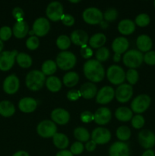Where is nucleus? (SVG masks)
<instances>
[{"label":"nucleus","instance_id":"1","mask_svg":"<svg viewBox=\"0 0 155 156\" xmlns=\"http://www.w3.org/2000/svg\"><path fill=\"white\" fill-rule=\"evenodd\" d=\"M84 73L88 79L93 82H100L103 79L105 71L103 66L96 59H89L84 65Z\"/></svg>","mask_w":155,"mask_h":156},{"label":"nucleus","instance_id":"2","mask_svg":"<svg viewBox=\"0 0 155 156\" xmlns=\"http://www.w3.org/2000/svg\"><path fill=\"white\" fill-rule=\"evenodd\" d=\"M46 76L39 70H32L26 76L25 83L27 88L31 91H38L43 86Z\"/></svg>","mask_w":155,"mask_h":156},{"label":"nucleus","instance_id":"3","mask_svg":"<svg viewBox=\"0 0 155 156\" xmlns=\"http://www.w3.org/2000/svg\"><path fill=\"white\" fill-rule=\"evenodd\" d=\"M144 61V55L141 51L137 50H131L126 52L123 56V62L130 69L139 67Z\"/></svg>","mask_w":155,"mask_h":156},{"label":"nucleus","instance_id":"4","mask_svg":"<svg viewBox=\"0 0 155 156\" xmlns=\"http://www.w3.org/2000/svg\"><path fill=\"white\" fill-rule=\"evenodd\" d=\"M76 56L69 51H62L56 57V65L62 70H69L76 64Z\"/></svg>","mask_w":155,"mask_h":156},{"label":"nucleus","instance_id":"5","mask_svg":"<svg viewBox=\"0 0 155 156\" xmlns=\"http://www.w3.org/2000/svg\"><path fill=\"white\" fill-rule=\"evenodd\" d=\"M107 79L114 85H122L126 79V73L119 66L112 65L109 67L106 73Z\"/></svg>","mask_w":155,"mask_h":156},{"label":"nucleus","instance_id":"6","mask_svg":"<svg viewBox=\"0 0 155 156\" xmlns=\"http://www.w3.org/2000/svg\"><path fill=\"white\" fill-rule=\"evenodd\" d=\"M150 98L147 94H140L133 99L131 108L133 112L136 114H141L147 110L150 105Z\"/></svg>","mask_w":155,"mask_h":156},{"label":"nucleus","instance_id":"7","mask_svg":"<svg viewBox=\"0 0 155 156\" xmlns=\"http://www.w3.org/2000/svg\"><path fill=\"white\" fill-rule=\"evenodd\" d=\"M84 21L89 24H98L103 21V15L100 9L94 7L88 8L83 12Z\"/></svg>","mask_w":155,"mask_h":156},{"label":"nucleus","instance_id":"8","mask_svg":"<svg viewBox=\"0 0 155 156\" xmlns=\"http://www.w3.org/2000/svg\"><path fill=\"white\" fill-rule=\"evenodd\" d=\"M18 54L16 50L12 51H2L0 53V70L8 71L11 69L15 63L17 55Z\"/></svg>","mask_w":155,"mask_h":156},{"label":"nucleus","instance_id":"9","mask_svg":"<svg viewBox=\"0 0 155 156\" xmlns=\"http://www.w3.org/2000/svg\"><path fill=\"white\" fill-rule=\"evenodd\" d=\"M37 133L43 138L53 137L57 131V127L54 122L51 120H43L38 124L36 127Z\"/></svg>","mask_w":155,"mask_h":156},{"label":"nucleus","instance_id":"10","mask_svg":"<svg viewBox=\"0 0 155 156\" xmlns=\"http://www.w3.org/2000/svg\"><path fill=\"white\" fill-rule=\"evenodd\" d=\"M47 18L53 21L61 20L63 13V6L59 2H52L48 5L46 11Z\"/></svg>","mask_w":155,"mask_h":156},{"label":"nucleus","instance_id":"11","mask_svg":"<svg viewBox=\"0 0 155 156\" xmlns=\"http://www.w3.org/2000/svg\"><path fill=\"white\" fill-rule=\"evenodd\" d=\"M132 95H133V88L129 84H122L115 91V98L121 103H126L129 101Z\"/></svg>","mask_w":155,"mask_h":156},{"label":"nucleus","instance_id":"12","mask_svg":"<svg viewBox=\"0 0 155 156\" xmlns=\"http://www.w3.org/2000/svg\"><path fill=\"white\" fill-rule=\"evenodd\" d=\"M138 143L146 149H151L155 146V134L148 129L141 130L138 134Z\"/></svg>","mask_w":155,"mask_h":156},{"label":"nucleus","instance_id":"13","mask_svg":"<svg viewBox=\"0 0 155 156\" xmlns=\"http://www.w3.org/2000/svg\"><path fill=\"white\" fill-rule=\"evenodd\" d=\"M91 139L96 144H106L111 139V133L106 128L97 127L93 130Z\"/></svg>","mask_w":155,"mask_h":156},{"label":"nucleus","instance_id":"14","mask_svg":"<svg viewBox=\"0 0 155 156\" xmlns=\"http://www.w3.org/2000/svg\"><path fill=\"white\" fill-rule=\"evenodd\" d=\"M50 29V24L47 18H39L33 22V31L34 34L38 37H43L49 32Z\"/></svg>","mask_w":155,"mask_h":156},{"label":"nucleus","instance_id":"15","mask_svg":"<svg viewBox=\"0 0 155 156\" xmlns=\"http://www.w3.org/2000/svg\"><path fill=\"white\" fill-rule=\"evenodd\" d=\"M115 96L114 89L110 86H104L97 92L96 101L100 105H106L113 99Z\"/></svg>","mask_w":155,"mask_h":156},{"label":"nucleus","instance_id":"16","mask_svg":"<svg viewBox=\"0 0 155 156\" xmlns=\"http://www.w3.org/2000/svg\"><path fill=\"white\" fill-rule=\"evenodd\" d=\"M19 79L15 75L12 74L7 76L3 82V90L9 94H13L18 91L19 88Z\"/></svg>","mask_w":155,"mask_h":156},{"label":"nucleus","instance_id":"17","mask_svg":"<svg viewBox=\"0 0 155 156\" xmlns=\"http://www.w3.org/2000/svg\"><path fill=\"white\" fill-rule=\"evenodd\" d=\"M109 156H130V149L123 142H115L109 149Z\"/></svg>","mask_w":155,"mask_h":156},{"label":"nucleus","instance_id":"18","mask_svg":"<svg viewBox=\"0 0 155 156\" xmlns=\"http://www.w3.org/2000/svg\"><path fill=\"white\" fill-rule=\"evenodd\" d=\"M51 118L53 122L59 125L66 124L70 120L69 113L62 108H56L51 113Z\"/></svg>","mask_w":155,"mask_h":156},{"label":"nucleus","instance_id":"19","mask_svg":"<svg viewBox=\"0 0 155 156\" xmlns=\"http://www.w3.org/2000/svg\"><path fill=\"white\" fill-rule=\"evenodd\" d=\"M112 117V113L107 108H100L94 114V121L99 125H105L109 123Z\"/></svg>","mask_w":155,"mask_h":156},{"label":"nucleus","instance_id":"20","mask_svg":"<svg viewBox=\"0 0 155 156\" xmlns=\"http://www.w3.org/2000/svg\"><path fill=\"white\" fill-rule=\"evenodd\" d=\"M37 102L32 98H24L21 99L18 103V108L20 111L24 113H31L36 110Z\"/></svg>","mask_w":155,"mask_h":156},{"label":"nucleus","instance_id":"21","mask_svg":"<svg viewBox=\"0 0 155 156\" xmlns=\"http://www.w3.org/2000/svg\"><path fill=\"white\" fill-rule=\"evenodd\" d=\"M71 41L78 46H84L88 42V35L83 30H74L71 34Z\"/></svg>","mask_w":155,"mask_h":156},{"label":"nucleus","instance_id":"22","mask_svg":"<svg viewBox=\"0 0 155 156\" xmlns=\"http://www.w3.org/2000/svg\"><path fill=\"white\" fill-rule=\"evenodd\" d=\"M81 95L85 99H91L97 94V88L94 84L91 82H86L81 86L80 90Z\"/></svg>","mask_w":155,"mask_h":156},{"label":"nucleus","instance_id":"23","mask_svg":"<svg viewBox=\"0 0 155 156\" xmlns=\"http://www.w3.org/2000/svg\"><path fill=\"white\" fill-rule=\"evenodd\" d=\"M136 45L139 51L147 53V52L150 51V49L152 48L153 43H152V40L150 39L148 35L141 34L137 38Z\"/></svg>","mask_w":155,"mask_h":156},{"label":"nucleus","instance_id":"24","mask_svg":"<svg viewBox=\"0 0 155 156\" xmlns=\"http://www.w3.org/2000/svg\"><path fill=\"white\" fill-rule=\"evenodd\" d=\"M129 46V41L126 37H116L113 41L112 44V49L115 53L122 54L127 50Z\"/></svg>","mask_w":155,"mask_h":156},{"label":"nucleus","instance_id":"25","mask_svg":"<svg viewBox=\"0 0 155 156\" xmlns=\"http://www.w3.org/2000/svg\"><path fill=\"white\" fill-rule=\"evenodd\" d=\"M29 32L28 24L26 21H16L14 24L12 33L14 34L15 37L17 38H24Z\"/></svg>","mask_w":155,"mask_h":156},{"label":"nucleus","instance_id":"26","mask_svg":"<svg viewBox=\"0 0 155 156\" xmlns=\"http://www.w3.org/2000/svg\"><path fill=\"white\" fill-rule=\"evenodd\" d=\"M118 30L122 34L129 35L133 33L135 30V24L132 20L123 19L119 23Z\"/></svg>","mask_w":155,"mask_h":156},{"label":"nucleus","instance_id":"27","mask_svg":"<svg viewBox=\"0 0 155 156\" xmlns=\"http://www.w3.org/2000/svg\"><path fill=\"white\" fill-rule=\"evenodd\" d=\"M53 142L55 146L61 150L65 149L69 145V140L68 137L65 134L60 133H56L55 134L54 136L53 137Z\"/></svg>","mask_w":155,"mask_h":156},{"label":"nucleus","instance_id":"28","mask_svg":"<svg viewBox=\"0 0 155 156\" xmlns=\"http://www.w3.org/2000/svg\"><path fill=\"white\" fill-rule=\"evenodd\" d=\"M15 112V105L9 101H0V115L4 117H12Z\"/></svg>","mask_w":155,"mask_h":156},{"label":"nucleus","instance_id":"29","mask_svg":"<svg viewBox=\"0 0 155 156\" xmlns=\"http://www.w3.org/2000/svg\"><path fill=\"white\" fill-rule=\"evenodd\" d=\"M115 116L117 120H119V121L126 122L132 120L133 114H132V110H130L129 108H126V107H120V108H117L115 111Z\"/></svg>","mask_w":155,"mask_h":156},{"label":"nucleus","instance_id":"30","mask_svg":"<svg viewBox=\"0 0 155 156\" xmlns=\"http://www.w3.org/2000/svg\"><path fill=\"white\" fill-rule=\"evenodd\" d=\"M106 41V37L103 34L97 33L94 34L89 41V44L93 48H100L103 47Z\"/></svg>","mask_w":155,"mask_h":156},{"label":"nucleus","instance_id":"31","mask_svg":"<svg viewBox=\"0 0 155 156\" xmlns=\"http://www.w3.org/2000/svg\"><path fill=\"white\" fill-rule=\"evenodd\" d=\"M46 85L48 90L52 92H57L62 88V82L56 76H50L46 79Z\"/></svg>","mask_w":155,"mask_h":156},{"label":"nucleus","instance_id":"32","mask_svg":"<svg viewBox=\"0 0 155 156\" xmlns=\"http://www.w3.org/2000/svg\"><path fill=\"white\" fill-rule=\"evenodd\" d=\"M79 81L78 74L75 72H69L63 77V83L67 87H73L78 84Z\"/></svg>","mask_w":155,"mask_h":156},{"label":"nucleus","instance_id":"33","mask_svg":"<svg viewBox=\"0 0 155 156\" xmlns=\"http://www.w3.org/2000/svg\"><path fill=\"white\" fill-rule=\"evenodd\" d=\"M56 69H57V65L56 62L51 59H48L42 64V67H41L42 71L41 72L45 76H51L56 71Z\"/></svg>","mask_w":155,"mask_h":156},{"label":"nucleus","instance_id":"34","mask_svg":"<svg viewBox=\"0 0 155 156\" xmlns=\"http://www.w3.org/2000/svg\"><path fill=\"white\" fill-rule=\"evenodd\" d=\"M16 60L18 65L24 69L29 68L32 65V59L25 53H20L17 55Z\"/></svg>","mask_w":155,"mask_h":156},{"label":"nucleus","instance_id":"35","mask_svg":"<svg viewBox=\"0 0 155 156\" xmlns=\"http://www.w3.org/2000/svg\"><path fill=\"white\" fill-rule=\"evenodd\" d=\"M74 136L78 140L81 142H88L90 139V133L85 128L77 127L74 130Z\"/></svg>","mask_w":155,"mask_h":156},{"label":"nucleus","instance_id":"36","mask_svg":"<svg viewBox=\"0 0 155 156\" xmlns=\"http://www.w3.org/2000/svg\"><path fill=\"white\" fill-rule=\"evenodd\" d=\"M116 136L121 141H126L131 136V130L128 126H121L117 129Z\"/></svg>","mask_w":155,"mask_h":156},{"label":"nucleus","instance_id":"37","mask_svg":"<svg viewBox=\"0 0 155 156\" xmlns=\"http://www.w3.org/2000/svg\"><path fill=\"white\" fill-rule=\"evenodd\" d=\"M56 45L60 50L65 51L71 45V39L67 35H60L56 40Z\"/></svg>","mask_w":155,"mask_h":156},{"label":"nucleus","instance_id":"38","mask_svg":"<svg viewBox=\"0 0 155 156\" xmlns=\"http://www.w3.org/2000/svg\"><path fill=\"white\" fill-rule=\"evenodd\" d=\"M150 22V18L148 15L145 13H141L138 15L135 18V24L139 27H146Z\"/></svg>","mask_w":155,"mask_h":156},{"label":"nucleus","instance_id":"39","mask_svg":"<svg viewBox=\"0 0 155 156\" xmlns=\"http://www.w3.org/2000/svg\"><path fill=\"white\" fill-rule=\"evenodd\" d=\"M109 56V51L106 47H100L96 52V59L99 62H105Z\"/></svg>","mask_w":155,"mask_h":156},{"label":"nucleus","instance_id":"40","mask_svg":"<svg viewBox=\"0 0 155 156\" xmlns=\"http://www.w3.org/2000/svg\"><path fill=\"white\" fill-rule=\"evenodd\" d=\"M126 77L130 85H135V84H136L137 82L138 81L139 75H138V71L135 70V69H130L128 70L127 73H126Z\"/></svg>","mask_w":155,"mask_h":156},{"label":"nucleus","instance_id":"41","mask_svg":"<svg viewBox=\"0 0 155 156\" xmlns=\"http://www.w3.org/2000/svg\"><path fill=\"white\" fill-rule=\"evenodd\" d=\"M144 123H145V120H144L143 116L140 115V114H137V115L132 117V126L135 129H141L144 126Z\"/></svg>","mask_w":155,"mask_h":156},{"label":"nucleus","instance_id":"42","mask_svg":"<svg viewBox=\"0 0 155 156\" xmlns=\"http://www.w3.org/2000/svg\"><path fill=\"white\" fill-rule=\"evenodd\" d=\"M12 35V30L9 26H3L0 28V40L2 41H8Z\"/></svg>","mask_w":155,"mask_h":156},{"label":"nucleus","instance_id":"43","mask_svg":"<svg viewBox=\"0 0 155 156\" xmlns=\"http://www.w3.org/2000/svg\"><path fill=\"white\" fill-rule=\"evenodd\" d=\"M40 45V41L37 37L31 36L26 41V46L30 50H34L38 48Z\"/></svg>","mask_w":155,"mask_h":156},{"label":"nucleus","instance_id":"44","mask_svg":"<svg viewBox=\"0 0 155 156\" xmlns=\"http://www.w3.org/2000/svg\"><path fill=\"white\" fill-rule=\"evenodd\" d=\"M118 17V12L115 9H109L103 14V18L106 21H113Z\"/></svg>","mask_w":155,"mask_h":156},{"label":"nucleus","instance_id":"45","mask_svg":"<svg viewBox=\"0 0 155 156\" xmlns=\"http://www.w3.org/2000/svg\"><path fill=\"white\" fill-rule=\"evenodd\" d=\"M144 61L145 63L150 66L155 65V51H150L147 52L144 55Z\"/></svg>","mask_w":155,"mask_h":156},{"label":"nucleus","instance_id":"46","mask_svg":"<svg viewBox=\"0 0 155 156\" xmlns=\"http://www.w3.org/2000/svg\"><path fill=\"white\" fill-rule=\"evenodd\" d=\"M70 151L73 155H80L84 151V145L81 142H75L71 145Z\"/></svg>","mask_w":155,"mask_h":156},{"label":"nucleus","instance_id":"47","mask_svg":"<svg viewBox=\"0 0 155 156\" xmlns=\"http://www.w3.org/2000/svg\"><path fill=\"white\" fill-rule=\"evenodd\" d=\"M12 15L17 21H24V11L20 7H15L12 11Z\"/></svg>","mask_w":155,"mask_h":156},{"label":"nucleus","instance_id":"48","mask_svg":"<svg viewBox=\"0 0 155 156\" xmlns=\"http://www.w3.org/2000/svg\"><path fill=\"white\" fill-rule=\"evenodd\" d=\"M81 120L84 123H90V122L94 120V114L90 111H84L81 114Z\"/></svg>","mask_w":155,"mask_h":156},{"label":"nucleus","instance_id":"49","mask_svg":"<svg viewBox=\"0 0 155 156\" xmlns=\"http://www.w3.org/2000/svg\"><path fill=\"white\" fill-rule=\"evenodd\" d=\"M81 96V95L80 91L76 89H71L67 93V98L71 101H75L78 100Z\"/></svg>","mask_w":155,"mask_h":156},{"label":"nucleus","instance_id":"50","mask_svg":"<svg viewBox=\"0 0 155 156\" xmlns=\"http://www.w3.org/2000/svg\"><path fill=\"white\" fill-rule=\"evenodd\" d=\"M62 24L66 26H72L74 24V18L72 15L68 14H64L61 18Z\"/></svg>","mask_w":155,"mask_h":156},{"label":"nucleus","instance_id":"51","mask_svg":"<svg viewBox=\"0 0 155 156\" xmlns=\"http://www.w3.org/2000/svg\"><path fill=\"white\" fill-rule=\"evenodd\" d=\"M81 54L84 59H90L93 56V50L87 46V44L82 46L81 49Z\"/></svg>","mask_w":155,"mask_h":156},{"label":"nucleus","instance_id":"52","mask_svg":"<svg viewBox=\"0 0 155 156\" xmlns=\"http://www.w3.org/2000/svg\"><path fill=\"white\" fill-rule=\"evenodd\" d=\"M96 147H97V144L93 140L87 142L86 145H85V149L88 152H94L96 149Z\"/></svg>","mask_w":155,"mask_h":156},{"label":"nucleus","instance_id":"53","mask_svg":"<svg viewBox=\"0 0 155 156\" xmlns=\"http://www.w3.org/2000/svg\"><path fill=\"white\" fill-rule=\"evenodd\" d=\"M56 156H73V154L71 153V151L64 149V150H61L59 152H57Z\"/></svg>","mask_w":155,"mask_h":156},{"label":"nucleus","instance_id":"54","mask_svg":"<svg viewBox=\"0 0 155 156\" xmlns=\"http://www.w3.org/2000/svg\"><path fill=\"white\" fill-rule=\"evenodd\" d=\"M141 156H155V152L152 149H147Z\"/></svg>","mask_w":155,"mask_h":156},{"label":"nucleus","instance_id":"55","mask_svg":"<svg viewBox=\"0 0 155 156\" xmlns=\"http://www.w3.org/2000/svg\"><path fill=\"white\" fill-rule=\"evenodd\" d=\"M12 156H30L29 154L27 153L25 151H18V152H15Z\"/></svg>","mask_w":155,"mask_h":156},{"label":"nucleus","instance_id":"56","mask_svg":"<svg viewBox=\"0 0 155 156\" xmlns=\"http://www.w3.org/2000/svg\"><path fill=\"white\" fill-rule=\"evenodd\" d=\"M120 59H121V54H119V53H115V55L113 56V60L115 62H119Z\"/></svg>","mask_w":155,"mask_h":156},{"label":"nucleus","instance_id":"57","mask_svg":"<svg viewBox=\"0 0 155 156\" xmlns=\"http://www.w3.org/2000/svg\"><path fill=\"white\" fill-rule=\"evenodd\" d=\"M100 27L103 29L106 28V27H108V24L106 21H102L100 23Z\"/></svg>","mask_w":155,"mask_h":156},{"label":"nucleus","instance_id":"58","mask_svg":"<svg viewBox=\"0 0 155 156\" xmlns=\"http://www.w3.org/2000/svg\"><path fill=\"white\" fill-rule=\"evenodd\" d=\"M3 47H4V44H3V42L2 40H0V53L2 52Z\"/></svg>","mask_w":155,"mask_h":156},{"label":"nucleus","instance_id":"59","mask_svg":"<svg viewBox=\"0 0 155 156\" xmlns=\"http://www.w3.org/2000/svg\"><path fill=\"white\" fill-rule=\"evenodd\" d=\"M70 2H71V3H78V2H79V0H76V1H73V0H70Z\"/></svg>","mask_w":155,"mask_h":156},{"label":"nucleus","instance_id":"60","mask_svg":"<svg viewBox=\"0 0 155 156\" xmlns=\"http://www.w3.org/2000/svg\"><path fill=\"white\" fill-rule=\"evenodd\" d=\"M29 34H34V32H33V30H32V31L29 32Z\"/></svg>","mask_w":155,"mask_h":156},{"label":"nucleus","instance_id":"61","mask_svg":"<svg viewBox=\"0 0 155 156\" xmlns=\"http://www.w3.org/2000/svg\"><path fill=\"white\" fill-rule=\"evenodd\" d=\"M153 5H154V7H155V1L153 2Z\"/></svg>","mask_w":155,"mask_h":156}]
</instances>
